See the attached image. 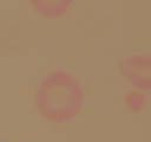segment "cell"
<instances>
[{
    "label": "cell",
    "mask_w": 151,
    "mask_h": 142,
    "mask_svg": "<svg viewBox=\"0 0 151 142\" xmlns=\"http://www.w3.org/2000/svg\"><path fill=\"white\" fill-rule=\"evenodd\" d=\"M35 104L40 115L48 121L72 120L84 104L83 85L68 71H52L40 82L35 93Z\"/></svg>",
    "instance_id": "1"
},
{
    "label": "cell",
    "mask_w": 151,
    "mask_h": 142,
    "mask_svg": "<svg viewBox=\"0 0 151 142\" xmlns=\"http://www.w3.org/2000/svg\"><path fill=\"white\" fill-rule=\"evenodd\" d=\"M122 71L138 89H149L150 58L147 54H134L126 58L122 63Z\"/></svg>",
    "instance_id": "2"
},
{
    "label": "cell",
    "mask_w": 151,
    "mask_h": 142,
    "mask_svg": "<svg viewBox=\"0 0 151 142\" xmlns=\"http://www.w3.org/2000/svg\"><path fill=\"white\" fill-rule=\"evenodd\" d=\"M76 0H28L31 7L45 18H60L70 12Z\"/></svg>",
    "instance_id": "3"
},
{
    "label": "cell",
    "mask_w": 151,
    "mask_h": 142,
    "mask_svg": "<svg viewBox=\"0 0 151 142\" xmlns=\"http://www.w3.org/2000/svg\"><path fill=\"white\" fill-rule=\"evenodd\" d=\"M125 102L126 105L131 109V110H142L145 104H146V98L142 92L138 91H130L127 92L126 97H125Z\"/></svg>",
    "instance_id": "4"
}]
</instances>
